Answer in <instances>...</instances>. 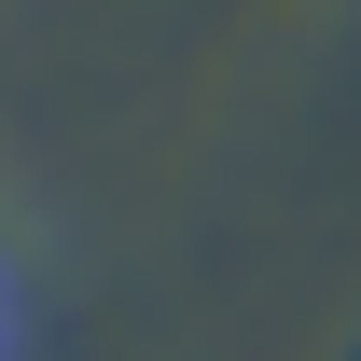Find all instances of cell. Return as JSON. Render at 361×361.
I'll return each instance as SVG.
<instances>
[{"label": "cell", "instance_id": "cell-1", "mask_svg": "<svg viewBox=\"0 0 361 361\" xmlns=\"http://www.w3.org/2000/svg\"><path fill=\"white\" fill-rule=\"evenodd\" d=\"M0 361H14V278H0Z\"/></svg>", "mask_w": 361, "mask_h": 361}]
</instances>
